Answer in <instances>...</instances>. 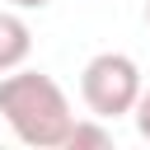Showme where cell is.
I'll list each match as a JSON object with an SVG mask.
<instances>
[{"label":"cell","mask_w":150,"mask_h":150,"mask_svg":"<svg viewBox=\"0 0 150 150\" xmlns=\"http://www.w3.org/2000/svg\"><path fill=\"white\" fill-rule=\"evenodd\" d=\"M145 23H150V0H145Z\"/></svg>","instance_id":"obj_7"},{"label":"cell","mask_w":150,"mask_h":150,"mask_svg":"<svg viewBox=\"0 0 150 150\" xmlns=\"http://www.w3.org/2000/svg\"><path fill=\"white\" fill-rule=\"evenodd\" d=\"M66 145H70V150H108V145H112V131L103 127V117H98V122H75L70 136H66Z\"/></svg>","instance_id":"obj_4"},{"label":"cell","mask_w":150,"mask_h":150,"mask_svg":"<svg viewBox=\"0 0 150 150\" xmlns=\"http://www.w3.org/2000/svg\"><path fill=\"white\" fill-rule=\"evenodd\" d=\"M9 5H14V9H47L52 0H9Z\"/></svg>","instance_id":"obj_6"},{"label":"cell","mask_w":150,"mask_h":150,"mask_svg":"<svg viewBox=\"0 0 150 150\" xmlns=\"http://www.w3.org/2000/svg\"><path fill=\"white\" fill-rule=\"evenodd\" d=\"M131 117H136V131H141V136L150 141V89H141V98H136Z\"/></svg>","instance_id":"obj_5"},{"label":"cell","mask_w":150,"mask_h":150,"mask_svg":"<svg viewBox=\"0 0 150 150\" xmlns=\"http://www.w3.org/2000/svg\"><path fill=\"white\" fill-rule=\"evenodd\" d=\"M33 52V28L23 23V14L14 9H0V75L5 70H19Z\"/></svg>","instance_id":"obj_3"},{"label":"cell","mask_w":150,"mask_h":150,"mask_svg":"<svg viewBox=\"0 0 150 150\" xmlns=\"http://www.w3.org/2000/svg\"><path fill=\"white\" fill-rule=\"evenodd\" d=\"M80 94H84V108L94 117L117 122L141 98V66L127 52H98L84 66V75H80Z\"/></svg>","instance_id":"obj_2"},{"label":"cell","mask_w":150,"mask_h":150,"mask_svg":"<svg viewBox=\"0 0 150 150\" xmlns=\"http://www.w3.org/2000/svg\"><path fill=\"white\" fill-rule=\"evenodd\" d=\"M0 117L33 150H61L75 127V112H70L61 84L52 75L23 70V66L0 75Z\"/></svg>","instance_id":"obj_1"}]
</instances>
